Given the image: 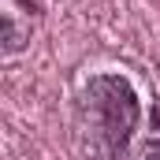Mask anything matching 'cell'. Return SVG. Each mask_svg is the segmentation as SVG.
I'll return each mask as SVG.
<instances>
[{
  "mask_svg": "<svg viewBox=\"0 0 160 160\" xmlns=\"http://www.w3.org/2000/svg\"><path fill=\"white\" fill-rule=\"evenodd\" d=\"M82 108H86V119L93 127L97 142L104 145V153L112 160H123L138 123H142V101H138V89L130 86V78L116 75V71L93 75L82 86Z\"/></svg>",
  "mask_w": 160,
  "mask_h": 160,
  "instance_id": "6da1fadb",
  "label": "cell"
},
{
  "mask_svg": "<svg viewBox=\"0 0 160 160\" xmlns=\"http://www.w3.org/2000/svg\"><path fill=\"white\" fill-rule=\"evenodd\" d=\"M15 4H19V0H4V52H8V56H11V52H19V48L30 41V30H26V26L19 30L22 11H19ZM38 15H41L38 4L30 0V4H26V22H38Z\"/></svg>",
  "mask_w": 160,
  "mask_h": 160,
  "instance_id": "7a4b0ae2",
  "label": "cell"
},
{
  "mask_svg": "<svg viewBox=\"0 0 160 160\" xmlns=\"http://www.w3.org/2000/svg\"><path fill=\"white\" fill-rule=\"evenodd\" d=\"M138 160H160V138H149V142L142 145V157Z\"/></svg>",
  "mask_w": 160,
  "mask_h": 160,
  "instance_id": "3957f363",
  "label": "cell"
}]
</instances>
